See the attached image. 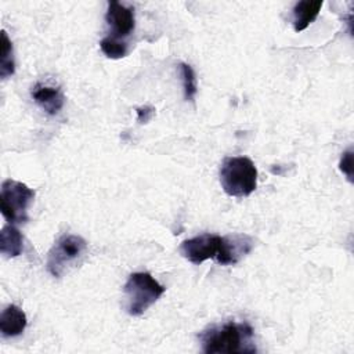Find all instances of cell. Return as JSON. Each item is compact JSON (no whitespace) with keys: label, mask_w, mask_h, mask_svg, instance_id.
Wrapping results in <instances>:
<instances>
[{"label":"cell","mask_w":354,"mask_h":354,"mask_svg":"<svg viewBox=\"0 0 354 354\" xmlns=\"http://www.w3.org/2000/svg\"><path fill=\"white\" fill-rule=\"evenodd\" d=\"M252 248L253 241L248 235L221 236L205 232L183 241L178 250L192 264H202L212 259L221 266H228L238 263Z\"/></svg>","instance_id":"6da1fadb"},{"label":"cell","mask_w":354,"mask_h":354,"mask_svg":"<svg viewBox=\"0 0 354 354\" xmlns=\"http://www.w3.org/2000/svg\"><path fill=\"white\" fill-rule=\"evenodd\" d=\"M206 354H252L256 353L253 328L248 322L230 321L221 326H212L199 335Z\"/></svg>","instance_id":"7a4b0ae2"},{"label":"cell","mask_w":354,"mask_h":354,"mask_svg":"<svg viewBox=\"0 0 354 354\" xmlns=\"http://www.w3.org/2000/svg\"><path fill=\"white\" fill-rule=\"evenodd\" d=\"M223 191L235 198L249 196L257 187V169L246 156H228L220 167Z\"/></svg>","instance_id":"3957f363"},{"label":"cell","mask_w":354,"mask_h":354,"mask_svg":"<svg viewBox=\"0 0 354 354\" xmlns=\"http://www.w3.org/2000/svg\"><path fill=\"white\" fill-rule=\"evenodd\" d=\"M166 288L160 285L149 272H133L124 283V295L127 299V313L133 317L142 315L159 297Z\"/></svg>","instance_id":"277c9868"},{"label":"cell","mask_w":354,"mask_h":354,"mask_svg":"<svg viewBox=\"0 0 354 354\" xmlns=\"http://www.w3.org/2000/svg\"><path fill=\"white\" fill-rule=\"evenodd\" d=\"M35 198V191L26 184L7 178L1 183L0 203L1 214L8 224L28 221V207Z\"/></svg>","instance_id":"5b68a950"},{"label":"cell","mask_w":354,"mask_h":354,"mask_svg":"<svg viewBox=\"0 0 354 354\" xmlns=\"http://www.w3.org/2000/svg\"><path fill=\"white\" fill-rule=\"evenodd\" d=\"M86 248L87 242L82 236L73 234L61 235L47 254V271L53 277H61L65 268L84 253Z\"/></svg>","instance_id":"8992f818"},{"label":"cell","mask_w":354,"mask_h":354,"mask_svg":"<svg viewBox=\"0 0 354 354\" xmlns=\"http://www.w3.org/2000/svg\"><path fill=\"white\" fill-rule=\"evenodd\" d=\"M105 19L112 29V36L116 39H122L129 36L136 26L134 10L120 4L119 1H108V10L105 14Z\"/></svg>","instance_id":"52a82bcc"},{"label":"cell","mask_w":354,"mask_h":354,"mask_svg":"<svg viewBox=\"0 0 354 354\" xmlns=\"http://www.w3.org/2000/svg\"><path fill=\"white\" fill-rule=\"evenodd\" d=\"M32 98L48 115H57L65 104V97L59 87L43 83H36L32 87Z\"/></svg>","instance_id":"ba28073f"},{"label":"cell","mask_w":354,"mask_h":354,"mask_svg":"<svg viewBox=\"0 0 354 354\" xmlns=\"http://www.w3.org/2000/svg\"><path fill=\"white\" fill-rule=\"evenodd\" d=\"M28 325L25 313L15 304H8L0 314V332L3 337L19 336Z\"/></svg>","instance_id":"9c48e42d"},{"label":"cell","mask_w":354,"mask_h":354,"mask_svg":"<svg viewBox=\"0 0 354 354\" xmlns=\"http://www.w3.org/2000/svg\"><path fill=\"white\" fill-rule=\"evenodd\" d=\"M322 0H301L293 7V28L296 32H301L313 24L322 7Z\"/></svg>","instance_id":"30bf717a"},{"label":"cell","mask_w":354,"mask_h":354,"mask_svg":"<svg viewBox=\"0 0 354 354\" xmlns=\"http://www.w3.org/2000/svg\"><path fill=\"white\" fill-rule=\"evenodd\" d=\"M24 238L22 234L14 224H7L1 228L0 232V253L7 257H17L22 253Z\"/></svg>","instance_id":"8fae6325"},{"label":"cell","mask_w":354,"mask_h":354,"mask_svg":"<svg viewBox=\"0 0 354 354\" xmlns=\"http://www.w3.org/2000/svg\"><path fill=\"white\" fill-rule=\"evenodd\" d=\"M15 72V61L12 53V43L8 39L6 30H1V61H0V76L7 79Z\"/></svg>","instance_id":"7c38bea8"},{"label":"cell","mask_w":354,"mask_h":354,"mask_svg":"<svg viewBox=\"0 0 354 354\" xmlns=\"http://www.w3.org/2000/svg\"><path fill=\"white\" fill-rule=\"evenodd\" d=\"M100 47L102 53L112 59H119L127 55V43L122 39H116L113 36H106L100 41Z\"/></svg>","instance_id":"4fadbf2b"},{"label":"cell","mask_w":354,"mask_h":354,"mask_svg":"<svg viewBox=\"0 0 354 354\" xmlns=\"http://www.w3.org/2000/svg\"><path fill=\"white\" fill-rule=\"evenodd\" d=\"M180 73H181V80H183L184 97L187 101H192L198 93L195 72L189 64L180 62Z\"/></svg>","instance_id":"5bb4252c"},{"label":"cell","mask_w":354,"mask_h":354,"mask_svg":"<svg viewBox=\"0 0 354 354\" xmlns=\"http://www.w3.org/2000/svg\"><path fill=\"white\" fill-rule=\"evenodd\" d=\"M339 169L347 177V180L353 183V151L351 149H347L342 153Z\"/></svg>","instance_id":"9a60e30c"},{"label":"cell","mask_w":354,"mask_h":354,"mask_svg":"<svg viewBox=\"0 0 354 354\" xmlns=\"http://www.w3.org/2000/svg\"><path fill=\"white\" fill-rule=\"evenodd\" d=\"M136 112H137V120H138V123H148L151 119H152V116L155 115V108L153 106H148V105H145V106H138L137 109H136Z\"/></svg>","instance_id":"2e32d148"}]
</instances>
